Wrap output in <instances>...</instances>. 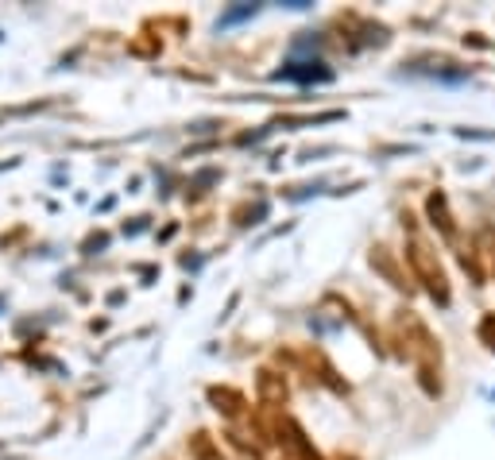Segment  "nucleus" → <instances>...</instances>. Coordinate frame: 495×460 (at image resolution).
<instances>
[{"mask_svg": "<svg viewBox=\"0 0 495 460\" xmlns=\"http://www.w3.org/2000/svg\"><path fill=\"white\" fill-rule=\"evenodd\" d=\"M391 337L398 352L414 363L418 371V383H422V391L429 399H437L441 391H445V379H441V371H445V356H441V340L426 329V321L418 314H410V309H398L395 321H391Z\"/></svg>", "mask_w": 495, "mask_h": 460, "instance_id": "nucleus-1", "label": "nucleus"}, {"mask_svg": "<svg viewBox=\"0 0 495 460\" xmlns=\"http://www.w3.org/2000/svg\"><path fill=\"white\" fill-rule=\"evenodd\" d=\"M406 263H410V275H414V283H422V291L434 298L437 306H449V275H445V267H441L437 260V252H434V244L422 240L418 232H410L406 237Z\"/></svg>", "mask_w": 495, "mask_h": 460, "instance_id": "nucleus-2", "label": "nucleus"}, {"mask_svg": "<svg viewBox=\"0 0 495 460\" xmlns=\"http://www.w3.org/2000/svg\"><path fill=\"white\" fill-rule=\"evenodd\" d=\"M275 433H279L275 441H282V445H287V448H290V453L298 456V460H325V456L318 453V448H313V445L306 441V433H302V425L294 422L290 414H279V422H275Z\"/></svg>", "mask_w": 495, "mask_h": 460, "instance_id": "nucleus-3", "label": "nucleus"}, {"mask_svg": "<svg viewBox=\"0 0 495 460\" xmlns=\"http://www.w3.org/2000/svg\"><path fill=\"white\" fill-rule=\"evenodd\" d=\"M426 217H429V224H434L437 237L445 240V244H460L457 221H452V209H449V198L441 194V190H434V194L426 198Z\"/></svg>", "mask_w": 495, "mask_h": 460, "instance_id": "nucleus-4", "label": "nucleus"}, {"mask_svg": "<svg viewBox=\"0 0 495 460\" xmlns=\"http://www.w3.org/2000/svg\"><path fill=\"white\" fill-rule=\"evenodd\" d=\"M367 263H372L375 271H379L387 283L395 286V291H406V294H410V286H414V283H406V271H403V267H398V260H395V252H391V248H383V244H375V248L367 252Z\"/></svg>", "mask_w": 495, "mask_h": 460, "instance_id": "nucleus-5", "label": "nucleus"}, {"mask_svg": "<svg viewBox=\"0 0 495 460\" xmlns=\"http://www.w3.org/2000/svg\"><path fill=\"white\" fill-rule=\"evenodd\" d=\"M256 391H259V402L263 406H282V402H287V394H290L287 379H282L279 371H271V368H263L259 376H256Z\"/></svg>", "mask_w": 495, "mask_h": 460, "instance_id": "nucleus-6", "label": "nucleus"}, {"mask_svg": "<svg viewBox=\"0 0 495 460\" xmlns=\"http://www.w3.org/2000/svg\"><path fill=\"white\" fill-rule=\"evenodd\" d=\"M205 399H209V406H213L217 414H225V418H240L244 406H248V399L236 387H209Z\"/></svg>", "mask_w": 495, "mask_h": 460, "instance_id": "nucleus-7", "label": "nucleus"}, {"mask_svg": "<svg viewBox=\"0 0 495 460\" xmlns=\"http://www.w3.org/2000/svg\"><path fill=\"white\" fill-rule=\"evenodd\" d=\"M457 260H460V271H465L476 286H483V279H488V267H483L476 244H460V248H457Z\"/></svg>", "mask_w": 495, "mask_h": 460, "instance_id": "nucleus-8", "label": "nucleus"}, {"mask_svg": "<svg viewBox=\"0 0 495 460\" xmlns=\"http://www.w3.org/2000/svg\"><path fill=\"white\" fill-rule=\"evenodd\" d=\"M279 78H294V82H329L333 70H325L321 62H290L287 70H279Z\"/></svg>", "mask_w": 495, "mask_h": 460, "instance_id": "nucleus-9", "label": "nucleus"}, {"mask_svg": "<svg viewBox=\"0 0 495 460\" xmlns=\"http://www.w3.org/2000/svg\"><path fill=\"white\" fill-rule=\"evenodd\" d=\"M472 244H476V252H480V260H483V267L491 271V279H495V229L488 221L476 229V237H472Z\"/></svg>", "mask_w": 495, "mask_h": 460, "instance_id": "nucleus-10", "label": "nucleus"}, {"mask_svg": "<svg viewBox=\"0 0 495 460\" xmlns=\"http://www.w3.org/2000/svg\"><path fill=\"white\" fill-rule=\"evenodd\" d=\"M189 460H225L220 456V445L209 437L205 430H197L194 437H189Z\"/></svg>", "mask_w": 495, "mask_h": 460, "instance_id": "nucleus-11", "label": "nucleus"}, {"mask_svg": "<svg viewBox=\"0 0 495 460\" xmlns=\"http://www.w3.org/2000/svg\"><path fill=\"white\" fill-rule=\"evenodd\" d=\"M310 360H313V363H318V371H321V379H325V383H329V387H333L336 394H344V391H349V383H341V379H336V371L329 368V360H325V356H321V352H313V356H310Z\"/></svg>", "mask_w": 495, "mask_h": 460, "instance_id": "nucleus-12", "label": "nucleus"}, {"mask_svg": "<svg viewBox=\"0 0 495 460\" xmlns=\"http://www.w3.org/2000/svg\"><path fill=\"white\" fill-rule=\"evenodd\" d=\"M248 16H256V4H236V8H228V12L217 19V31L233 27V24H240V19H248Z\"/></svg>", "mask_w": 495, "mask_h": 460, "instance_id": "nucleus-13", "label": "nucleus"}, {"mask_svg": "<svg viewBox=\"0 0 495 460\" xmlns=\"http://www.w3.org/2000/svg\"><path fill=\"white\" fill-rule=\"evenodd\" d=\"M476 337H480V345L495 356V314H483L480 317V325H476Z\"/></svg>", "mask_w": 495, "mask_h": 460, "instance_id": "nucleus-14", "label": "nucleus"}, {"mask_svg": "<svg viewBox=\"0 0 495 460\" xmlns=\"http://www.w3.org/2000/svg\"><path fill=\"white\" fill-rule=\"evenodd\" d=\"M104 244H109V237H104V232H97V237H89V240H86V255H93L97 248H104Z\"/></svg>", "mask_w": 495, "mask_h": 460, "instance_id": "nucleus-15", "label": "nucleus"}]
</instances>
